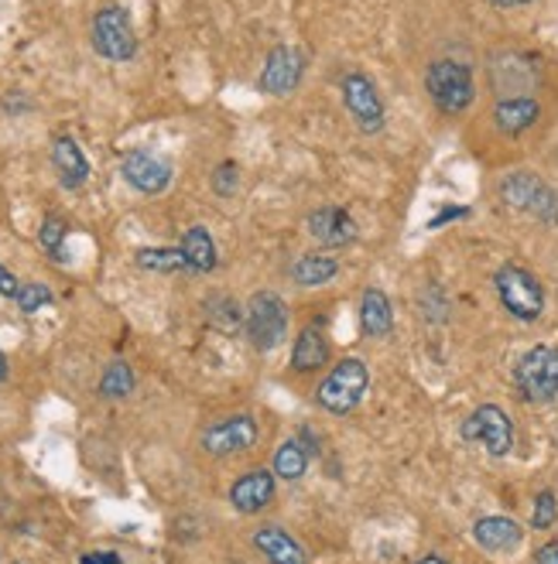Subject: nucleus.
Wrapping results in <instances>:
<instances>
[{
    "instance_id": "nucleus-1",
    "label": "nucleus",
    "mask_w": 558,
    "mask_h": 564,
    "mask_svg": "<svg viewBox=\"0 0 558 564\" xmlns=\"http://www.w3.org/2000/svg\"><path fill=\"white\" fill-rule=\"evenodd\" d=\"M425 92L446 116L467 113L476 100L473 68L467 62H456V59H438L429 65V73H425Z\"/></svg>"
},
{
    "instance_id": "nucleus-2",
    "label": "nucleus",
    "mask_w": 558,
    "mask_h": 564,
    "mask_svg": "<svg viewBox=\"0 0 558 564\" xmlns=\"http://www.w3.org/2000/svg\"><path fill=\"white\" fill-rule=\"evenodd\" d=\"M494 288H497V298L504 304V312L518 322H538L542 312H545V288L542 280L534 277L528 267L521 264H504L497 274H494Z\"/></svg>"
},
{
    "instance_id": "nucleus-3",
    "label": "nucleus",
    "mask_w": 558,
    "mask_h": 564,
    "mask_svg": "<svg viewBox=\"0 0 558 564\" xmlns=\"http://www.w3.org/2000/svg\"><path fill=\"white\" fill-rule=\"evenodd\" d=\"M497 192H500V202L504 205L518 209V213L538 220L545 226H558V192H555V188L545 178L534 175V172L507 175L500 181Z\"/></svg>"
},
{
    "instance_id": "nucleus-4",
    "label": "nucleus",
    "mask_w": 558,
    "mask_h": 564,
    "mask_svg": "<svg viewBox=\"0 0 558 564\" xmlns=\"http://www.w3.org/2000/svg\"><path fill=\"white\" fill-rule=\"evenodd\" d=\"M514 387L528 404L558 401V346H534L514 366Z\"/></svg>"
},
{
    "instance_id": "nucleus-5",
    "label": "nucleus",
    "mask_w": 558,
    "mask_h": 564,
    "mask_svg": "<svg viewBox=\"0 0 558 564\" xmlns=\"http://www.w3.org/2000/svg\"><path fill=\"white\" fill-rule=\"evenodd\" d=\"M244 328L253 349H277L288 336V304L274 291H258L244 309Z\"/></svg>"
},
{
    "instance_id": "nucleus-6",
    "label": "nucleus",
    "mask_w": 558,
    "mask_h": 564,
    "mask_svg": "<svg viewBox=\"0 0 558 564\" xmlns=\"http://www.w3.org/2000/svg\"><path fill=\"white\" fill-rule=\"evenodd\" d=\"M367 387H370V369H367V363L363 360H343L319 384L315 401L325 411H330V414H350V411L360 408Z\"/></svg>"
},
{
    "instance_id": "nucleus-7",
    "label": "nucleus",
    "mask_w": 558,
    "mask_h": 564,
    "mask_svg": "<svg viewBox=\"0 0 558 564\" xmlns=\"http://www.w3.org/2000/svg\"><path fill=\"white\" fill-rule=\"evenodd\" d=\"M339 100H343L346 113H350V121L357 124L360 134H381L384 130L387 110H384L377 83L370 79V76H363V73L343 76V83H339Z\"/></svg>"
},
{
    "instance_id": "nucleus-8",
    "label": "nucleus",
    "mask_w": 558,
    "mask_h": 564,
    "mask_svg": "<svg viewBox=\"0 0 558 564\" xmlns=\"http://www.w3.org/2000/svg\"><path fill=\"white\" fill-rule=\"evenodd\" d=\"M92 49L97 55L110 62H127L137 55V35H134V21L124 8L107 4L92 17Z\"/></svg>"
},
{
    "instance_id": "nucleus-9",
    "label": "nucleus",
    "mask_w": 558,
    "mask_h": 564,
    "mask_svg": "<svg viewBox=\"0 0 558 564\" xmlns=\"http://www.w3.org/2000/svg\"><path fill=\"white\" fill-rule=\"evenodd\" d=\"M459 435H462V441L483 444L494 459H504V455H510V449H514V425H510L507 411L497 404L476 408L467 421H462Z\"/></svg>"
},
{
    "instance_id": "nucleus-10",
    "label": "nucleus",
    "mask_w": 558,
    "mask_h": 564,
    "mask_svg": "<svg viewBox=\"0 0 558 564\" xmlns=\"http://www.w3.org/2000/svg\"><path fill=\"white\" fill-rule=\"evenodd\" d=\"M253 441H258V421L250 414H234L202 431V452L213 459H226V455L253 449Z\"/></svg>"
},
{
    "instance_id": "nucleus-11",
    "label": "nucleus",
    "mask_w": 558,
    "mask_h": 564,
    "mask_svg": "<svg viewBox=\"0 0 558 564\" xmlns=\"http://www.w3.org/2000/svg\"><path fill=\"white\" fill-rule=\"evenodd\" d=\"M121 175L141 196H161L172 185V164L148 148H131L121 158Z\"/></svg>"
},
{
    "instance_id": "nucleus-12",
    "label": "nucleus",
    "mask_w": 558,
    "mask_h": 564,
    "mask_svg": "<svg viewBox=\"0 0 558 564\" xmlns=\"http://www.w3.org/2000/svg\"><path fill=\"white\" fill-rule=\"evenodd\" d=\"M301 76H306V55L292 49V45H277V49H271L264 59L258 89L268 92V97H288V92L298 89Z\"/></svg>"
},
{
    "instance_id": "nucleus-13",
    "label": "nucleus",
    "mask_w": 558,
    "mask_h": 564,
    "mask_svg": "<svg viewBox=\"0 0 558 564\" xmlns=\"http://www.w3.org/2000/svg\"><path fill=\"white\" fill-rule=\"evenodd\" d=\"M306 229L319 247L339 250V247L357 243V220L339 205H322V209H315V213H309Z\"/></svg>"
},
{
    "instance_id": "nucleus-14",
    "label": "nucleus",
    "mask_w": 558,
    "mask_h": 564,
    "mask_svg": "<svg viewBox=\"0 0 558 564\" xmlns=\"http://www.w3.org/2000/svg\"><path fill=\"white\" fill-rule=\"evenodd\" d=\"M274 500V473L268 468H250L247 476H240L234 486H230V503H234L237 513H261L268 503Z\"/></svg>"
},
{
    "instance_id": "nucleus-15",
    "label": "nucleus",
    "mask_w": 558,
    "mask_h": 564,
    "mask_svg": "<svg viewBox=\"0 0 558 564\" xmlns=\"http://www.w3.org/2000/svg\"><path fill=\"white\" fill-rule=\"evenodd\" d=\"M473 540L491 554H510L524 544V530L510 516H483L473 524Z\"/></svg>"
},
{
    "instance_id": "nucleus-16",
    "label": "nucleus",
    "mask_w": 558,
    "mask_h": 564,
    "mask_svg": "<svg viewBox=\"0 0 558 564\" xmlns=\"http://www.w3.org/2000/svg\"><path fill=\"white\" fill-rule=\"evenodd\" d=\"M542 121V103L534 97H504L494 106V127L504 137H518Z\"/></svg>"
},
{
    "instance_id": "nucleus-17",
    "label": "nucleus",
    "mask_w": 558,
    "mask_h": 564,
    "mask_svg": "<svg viewBox=\"0 0 558 564\" xmlns=\"http://www.w3.org/2000/svg\"><path fill=\"white\" fill-rule=\"evenodd\" d=\"M253 548L264 554L268 564H309L306 548H301L285 527H274V524L253 530Z\"/></svg>"
},
{
    "instance_id": "nucleus-18",
    "label": "nucleus",
    "mask_w": 558,
    "mask_h": 564,
    "mask_svg": "<svg viewBox=\"0 0 558 564\" xmlns=\"http://www.w3.org/2000/svg\"><path fill=\"white\" fill-rule=\"evenodd\" d=\"M52 168H55L62 188H83L89 178V161H86L83 148L65 134L52 140Z\"/></svg>"
},
{
    "instance_id": "nucleus-19",
    "label": "nucleus",
    "mask_w": 558,
    "mask_h": 564,
    "mask_svg": "<svg viewBox=\"0 0 558 564\" xmlns=\"http://www.w3.org/2000/svg\"><path fill=\"white\" fill-rule=\"evenodd\" d=\"M360 328L367 339H384L394 328V309L381 288H367L360 298Z\"/></svg>"
},
{
    "instance_id": "nucleus-20",
    "label": "nucleus",
    "mask_w": 558,
    "mask_h": 564,
    "mask_svg": "<svg viewBox=\"0 0 558 564\" xmlns=\"http://www.w3.org/2000/svg\"><path fill=\"white\" fill-rule=\"evenodd\" d=\"M330 360V339L319 325H306L295 339V349H292V369L295 373H312L319 366H325Z\"/></svg>"
},
{
    "instance_id": "nucleus-21",
    "label": "nucleus",
    "mask_w": 558,
    "mask_h": 564,
    "mask_svg": "<svg viewBox=\"0 0 558 564\" xmlns=\"http://www.w3.org/2000/svg\"><path fill=\"white\" fill-rule=\"evenodd\" d=\"M178 250L185 253V264H189V274H209L216 271V243L209 237L206 226H189L182 233Z\"/></svg>"
},
{
    "instance_id": "nucleus-22",
    "label": "nucleus",
    "mask_w": 558,
    "mask_h": 564,
    "mask_svg": "<svg viewBox=\"0 0 558 564\" xmlns=\"http://www.w3.org/2000/svg\"><path fill=\"white\" fill-rule=\"evenodd\" d=\"M288 274L298 288H322L339 274V261L330 253H301Z\"/></svg>"
},
{
    "instance_id": "nucleus-23",
    "label": "nucleus",
    "mask_w": 558,
    "mask_h": 564,
    "mask_svg": "<svg viewBox=\"0 0 558 564\" xmlns=\"http://www.w3.org/2000/svg\"><path fill=\"white\" fill-rule=\"evenodd\" d=\"M134 264L141 271H154V274H182V271H189V264H185V253L178 247H141L134 253Z\"/></svg>"
},
{
    "instance_id": "nucleus-24",
    "label": "nucleus",
    "mask_w": 558,
    "mask_h": 564,
    "mask_svg": "<svg viewBox=\"0 0 558 564\" xmlns=\"http://www.w3.org/2000/svg\"><path fill=\"white\" fill-rule=\"evenodd\" d=\"M309 468V449L301 444V438H288L282 449L274 452V476H282L288 482H298Z\"/></svg>"
},
{
    "instance_id": "nucleus-25",
    "label": "nucleus",
    "mask_w": 558,
    "mask_h": 564,
    "mask_svg": "<svg viewBox=\"0 0 558 564\" xmlns=\"http://www.w3.org/2000/svg\"><path fill=\"white\" fill-rule=\"evenodd\" d=\"M127 393H134V369L124 360H113L107 373L100 376V397H107V401H124Z\"/></svg>"
},
{
    "instance_id": "nucleus-26",
    "label": "nucleus",
    "mask_w": 558,
    "mask_h": 564,
    "mask_svg": "<svg viewBox=\"0 0 558 564\" xmlns=\"http://www.w3.org/2000/svg\"><path fill=\"white\" fill-rule=\"evenodd\" d=\"M206 318L213 322L216 328H223V333H237V328L244 325V309L226 294H213L206 301Z\"/></svg>"
},
{
    "instance_id": "nucleus-27",
    "label": "nucleus",
    "mask_w": 558,
    "mask_h": 564,
    "mask_svg": "<svg viewBox=\"0 0 558 564\" xmlns=\"http://www.w3.org/2000/svg\"><path fill=\"white\" fill-rule=\"evenodd\" d=\"M14 301H17V309L25 312V315H35V312L45 309V304H52V291H49V285H38V280H28V285L17 288Z\"/></svg>"
},
{
    "instance_id": "nucleus-28",
    "label": "nucleus",
    "mask_w": 558,
    "mask_h": 564,
    "mask_svg": "<svg viewBox=\"0 0 558 564\" xmlns=\"http://www.w3.org/2000/svg\"><path fill=\"white\" fill-rule=\"evenodd\" d=\"M65 233H69V226H65V220H59V216H45L41 220V229H38V243L49 250L55 261H62V243H65Z\"/></svg>"
},
{
    "instance_id": "nucleus-29",
    "label": "nucleus",
    "mask_w": 558,
    "mask_h": 564,
    "mask_svg": "<svg viewBox=\"0 0 558 564\" xmlns=\"http://www.w3.org/2000/svg\"><path fill=\"white\" fill-rule=\"evenodd\" d=\"M558 521V500H555V492L545 489L534 497V513H531V527L534 530H551Z\"/></svg>"
},
{
    "instance_id": "nucleus-30",
    "label": "nucleus",
    "mask_w": 558,
    "mask_h": 564,
    "mask_svg": "<svg viewBox=\"0 0 558 564\" xmlns=\"http://www.w3.org/2000/svg\"><path fill=\"white\" fill-rule=\"evenodd\" d=\"M209 185H213V192H216L220 199L237 196V188H240V168H237V161H223V164H216V172H213V178H209Z\"/></svg>"
},
{
    "instance_id": "nucleus-31",
    "label": "nucleus",
    "mask_w": 558,
    "mask_h": 564,
    "mask_svg": "<svg viewBox=\"0 0 558 564\" xmlns=\"http://www.w3.org/2000/svg\"><path fill=\"white\" fill-rule=\"evenodd\" d=\"M470 216V209H456V205H449V209H442V213L435 216V220H429V229H438V226H446V223H452V220H467Z\"/></svg>"
},
{
    "instance_id": "nucleus-32",
    "label": "nucleus",
    "mask_w": 558,
    "mask_h": 564,
    "mask_svg": "<svg viewBox=\"0 0 558 564\" xmlns=\"http://www.w3.org/2000/svg\"><path fill=\"white\" fill-rule=\"evenodd\" d=\"M531 564H558V540H548L538 551H534V561Z\"/></svg>"
},
{
    "instance_id": "nucleus-33",
    "label": "nucleus",
    "mask_w": 558,
    "mask_h": 564,
    "mask_svg": "<svg viewBox=\"0 0 558 564\" xmlns=\"http://www.w3.org/2000/svg\"><path fill=\"white\" fill-rule=\"evenodd\" d=\"M17 288H21V280H17L4 264H0V294H4V298H14Z\"/></svg>"
},
{
    "instance_id": "nucleus-34",
    "label": "nucleus",
    "mask_w": 558,
    "mask_h": 564,
    "mask_svg": "<svg viewBox=\"0 0 558 564\" xmlns=\"http://www.w3.org/2000/svg\"><path fill=\"white\" fill-rule=\"evenodd\" d=\"M83 564H124L117 554H107V551H92V554H83Z\"/></svg>"
},
{
    "instance_id": "nucleus-35",
    "label": "nucleus",
    "mask_w": 558,
    "mask_h": 564,
    "mask_svg": "<svg viewBox=\"0 0 558 564\" xmlns=\"http://www.w3.org/2000/svg\"><path fill=\"white\" fill-rule=\"evenodd\" d=\"M4 110H8V113H25V110H32V103H28L25 97H21V92H11V97L4 100Z\"/></svg>"
},
{
    "instance_id": "nucleus-36",
    "label": "nucleus",
    "mask_w": 558,
    "mask_h": 564,
    "mask_svg": "<svg viewBox=\"0 0 558 564\" xmlns=\"http://www.w3.org/2000/svg\"><path fill=\"white\" fill-rule=\"evenodd\" d=\"M494 8H521V4H531V0H491Z\"/></svg>"
},
{
    "instance_id": "nucleus-37",
    "label": "nucleus",
    "mask_w": 558,
    "mask_h": 564,
    "mask_svg": "<svg viewBox=\"0 0 558 564\" xmlns=\"http://www.w3.org/2000/svg\"><path fill=\"white\" fill-rule=\"evenodd\" d=\"M4 380H8V356L0 352V384H4Z\"/></svg>"
},
{
    "instance_id": "nucleus-38",
    "label": "nucleus",
    "mask_w": 558,
    "mask_h": 564,
    "mask_svg": "<svg viewBox=\"0 0 558 564\" xmlns=\"http://www.w3.org/2000/svg\"><path fill=\"white\" fill-rule=\"evenodd\" d=\"M418 564H446L438 554H425V557H418Z\"/></svg>"
}]
</instances>
